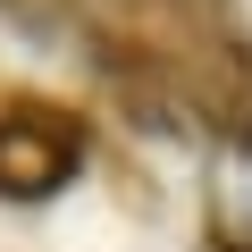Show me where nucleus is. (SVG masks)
<instances>
[{"instance_id": "1", "label": "nucleus", "mask_w": 252, "mask_h": 252, "mask_svg": "<svg viewBox=\"0 0 252 252\" xmlns=\"http://www.w3.org/2000/svg\"><path fill=\"white\" fill-rule=\"evenodd\" d=\"M84 168V126L67 109H0V193L42 202Z\"/></svg>"}, {"instance_id": "2", "label": "nucleus", "mask_w": 252, "mask_h": 252, "mask_svg": "<svg viewBox=\"0 0 252 252\" xmlns=\"http://www.w3.org/2000/svg\"><path fill=\"white\" fill-rule=\"evenodd\" d=\"M227 252H252V227H244V235H235V244H227Z\"/></svg>"}]
</instances>
